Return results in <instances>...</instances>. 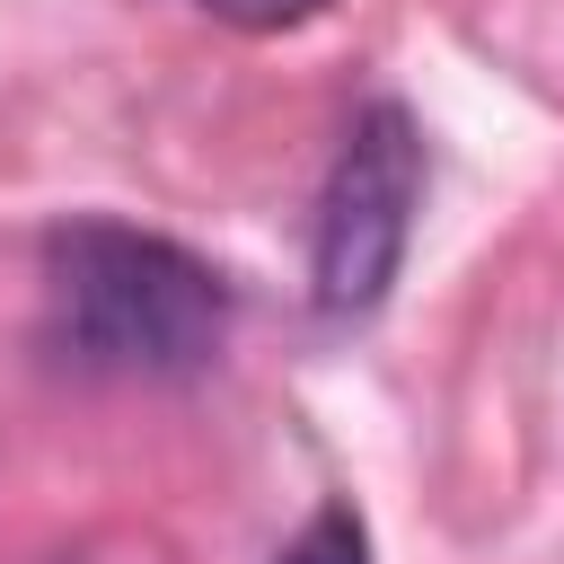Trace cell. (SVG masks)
<instances>
[{
  "label": "cell",
  "mask_w": 564,
  "mask_h": 564,
  "mask_svg": "<svg viewBox=\"0 0 564 564\" xmlns=\"http://www.w3.org/2000/svg\"><path fill=\"white\" fill-rule=\"evenodd\" d=\"M414 203H423V132L405 106H370L344 132V159L317 203V308L326 317L379 308V291L405 264Z\"/></svg>",
  "instance_id": "2"
},
{
  "label": "cell",
  "mask_w": 564,
  "mask_h": 564,
  "mask_svg": "<svg viewBox=\"0 0 564 564\" xmlns=\"http://www.w3.org/2000/svg\"><path fill=\"white\" fill-rule=\"evenodd\" d=\"M273 564H370V529H361L352 502H326V511H308V529Z\"/></svg>",
  "instance_id": "3"
},
{
  "label": "cell",
  "mask_w": 564,
  "mask_h": 564,
  "mask_svg": "<svg viewBox=\"0 0 564 564\" xmlns=\"http://www.w3.org/2000/svg\"><path fill=\"white\" fill-rule=\"evenodd\" d=\"M220 26H247V35H282V26H300V18H317L326 0H203Z\"/></svg>",
  "instance_id": "4"
},
{
  "label": "cell",
  "mask_w": 564,
  "mask_h": 564,
  "mask_svg": "<svg viewBox=\"0 0 564 564\" xmlns=\"http://www.w3.org/2000/svg\"><path fill=\"white\" fill-rule=\"evenodd\" d=\"M44 300L53 335L88 370H132V379H176L220 352L229 291L203 256H185L159 229L123 220H70L44 238Z\"/></svg>",
  "instance_id": "1"
}]
</instances>
